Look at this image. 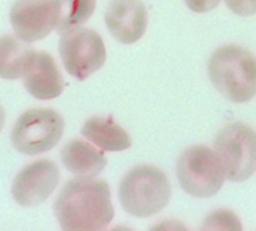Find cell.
Wrapping results in <instances>:
<instances>
[{"label": "cell", "instance_id": "obj_1", "mask_svg": "<svg viewBox=\"0 0 256 231\" xmlns=\"http://www.w3.org/2000/svg\"><path fill=\"white\" fill-rule=\"evenodd\" d=\"M54 214L64 230L93 231L105 228L114 216L107 182L80 177L70 180L55 201Z\"/></svg>", "mask_w": 256, "mask_h": 231}, {"label": "cell", "instance_id": "obj_2", "mask_svg": "<svg viewBox=\"0 0 256 231\" xmlns=\"http://www.w3.org/2000/svg\"><path fill=\"white\" fill-rule=\"evenodd\" d=\"M208 74L214 87L232 102H247L256 95V57L243 47L217 49L210 57Z\"/></svg>", "mask_w": 256, "mask_h": 231}, {"label": "cell", "instance_id": "obj_3", "mask_svg": "<svg viewBox=\"0 0 256 231\" xmlns=\"http://www.w3.org/2000/svg\"><path fill=\"white\" fill-rule=\"evenodd\" d=\"M171 187L166 175L156 167L132 168L121 180L119 200L126 212L136 217L158 213L169 202Z\"/></svg>", "mask_w": 256, "mask_h": 231}, {"label": "cell", "instance_id": "obj_4", "mask_svg": "<svg viewBox=\"0 0 256 231\" xmlns=\"http://www.w3.org/2000/svg\"><path fill=\"white\" fill-rule=\"evenodd\" d=\"M177 178L191 196L207 198L216 194L224 182L225 170L216 151L202 145L182 152L177 162Z\"/></svg>", "mask_w": 256, "mask_h": 231}, {"label": "cell", "instance_id": "obj_5", "mask_svg": "<svg viewBox=\"0 0 256 231\" xmlns=\"http://www.w3.org/2000/svg\"><path fill=\"white\" fill-rule=\"evenodd\" d=\"M64 121L60 114L49 108H33L17 120L11 141L14 148L26 155L51 150L61 139Z\"/></svg>", "mask_w": 256, "mask_h": 231}, {"label": "cell", "instance_id": "obj_6", "mask_svg": "<svg viewBox=\"0 0 256 231\" xmlns=\"http://www.w3.org/2000/svg\"><path fill=\"white\" fill-rule=\"evenodd\" d=\"M214 147L227 178L234 182L248 179L256 162V135L242 123H230L219 130Z\"/></svg>", "mask_w": 256, "mask_h": 231}, {"label": "cell", "instance_id": "obj_7", "mask_svg": "<svg viewBox=\"0 0 256 231\" xmlns=\"http://www.w3.org/2000/svg\"><path fill=\"white\" fill-rule=\"evenodd\" d=\"M59 53L66 71L79 80L99 70L106 59L102 38L89 28L79 27L62 34Z\"/></svg>", "mask_w": 256, "mask_h": 231}, {"label": "cell", "instance_id": "obj_8", "mask_svg": "<svg viewBox=\"0 0 256 231\" xmlns=\"http://www.w3.org/2000/svg\"><path fill=\"white\" fill-rule=\"evenodd\" d=\"M59 180L60 172L54 161L37 160L17 174L12 184V196L21 206H37L52 194Z\"/></svg>", "mask_w": 256, "mask_h": 231}, {"label": "cell", "instance_id": "obj_9", "mask_svg": "<svg viewBox=\"0 0 256 231\" xmlns=\"http://www.w3.org/2000/svg\"><path fill=\"white\" fill-rule=\"evenodd\" d=\"M10 22L23 41L41 40L55 29V0H16L10 10Z\"/></svg>", "mask_w": 256, "mask_h": 231}, {"label": "cell", "instance_id": "obj_10", "mask_svg": "<svg viewBox=\"0 0 256 231\" xmlns=\"http://www.w3.org/2000/svg\"><path fill=\"white\" fill-rule=\"evenodd\" d=\"M107 29L119 42L138 41L147 28V12L140 0H110L104 15Z\"/></svg>", "mask_w": 256, "mask_h": 231}, {"label": "cell", "instance_id": "obj_11", "mask_svg": "<svg viewBox=\"0 0 256 231\" xmlns=\"http://www.w3.org/2000/svg\"><path fill=\"white\" fill-rule=\"evenodd\" d=\"M21 77L27 92L37 99H53L63 91L62 75L54 59L46 52H34Z\"/></svg>", "mask_w": 256, "mask_h": 231}, {"label": "cell", "instance_id": "obj_12", "mask_svg": "<svg viewBox=\"0 0 256 231\" xmlns=\"http://www.w3.org/2000/svg\"><path fill=\"white\" fill-rule=\"evenodd\" d=\"M61 160L72 174L80 178H94L107 163L103 152L79 139L71 140L62 148Z\"/></svg>", "mask_w": 256, "mask_h": 231}, {"label": "cell", "instance_id": "obj_13", "mask_svg": "<svg viewBox=\"0 0 256 231\" xmlns=\"http://www.w3.org/2000/svg\"><path fill=\"white\" fill-rule=\"evenodd\" d=\"M81 134L102 150L116 152L131 146L127 132L111 118L91 117L81 129Z\"/></svg>", "mask_w": 256, "mask_h": 231}, {"label": "cell", "instance_id": "obj_14", "mask_svg": "<svg viewBox=\"0 0 256 231\" xmlns=\"http://www.w3.org/2000/svg\"><path fill=\"white\" fill-rule=\"evenodd\" d=\"M35 51L17 36L0 37V77L8 80L22 76L23 71Z\"/></svg>", "mask_w": 256, "mask_h": 231}, {"label": "cell", "instance_id": "obj_15", "mask_svg": "<svg viewBox=\"0 0 256 231\" xmlns=\"http://www.w3.org/2000/svg\"><path fill=\"white\" fill-rule=\"evenodd\" d=\"M96 0H55V30L64 34L84 24L93 14Z\"/></svg>", "mask_w": 256, "mask_h": 231}, {"label": "cell", "instance_id": "obj_16", "mask_svg": "<svg viewBox=\"0 0 256 231\" xmlns=\"http://www.w3.org/2000/svg\"><path fill=\"white\" fill-rule=\"evenodd\" d=\"M204 228L209 230H241V224L234 214L222 210L210 214L204 222Z\"/></svg>", "mask_w": 256, "mask_h": 231}, {"label": "cell", "instance_id": "obj_17", "mask_svg": "<svg viewBox=\"0 0 256 231\" xmlns=\"http://www.w3.org/2000/svg\"><path fill=\"white\" fill-rule=\"evenodd\" d=\"M229 9L240 16H250L256 13V0H225Z\"/></svg>", "mask_w": 256, "mask_h": 231}, {"label": "cell", "instance_id": "obj_18", "mask_svg": "<svg viewBox=\"0 0 256 231\" xmlns=\"http://www.w3.org/2000/svg\"><path fill=\"white\" fill-rule=\"evenodd\" d=\"M184 2L190 10L203 13L217 7L220 0H184Z\"/></svg>", "mask_w": 256, "mask_h": 231}, {"label": "cell", "instance_id": "obj_19", "mask_svg": "<svg viewBox=\"0 0 256 231\" xmlns=\"http://www.w3.org/2000/svg\"><path fill=\"white\" fill-rule=\"evenodd\" d=\"M4 122H5V112L0 105V132L4 126Z\"/></svg>", "mask_w": 256, "mask_h": 231}]
</instances>
